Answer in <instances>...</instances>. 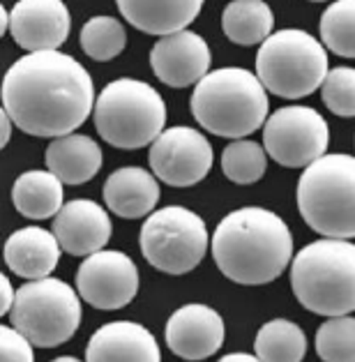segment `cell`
<instances>
[{
    "label": "cell",
    "mask_w": 355,
    "mask_h": 362,
    "mask_svg": "<svg viewBox=\"0 0 355 362\" xmlns=\"http://www.w3.org/2000/svg\"><path fill=\"white\" fill-rule=\"evenodd\" d=\"M212 259L221 275L235 284H270L293 259L291 228L272 210L256 206L233 210L215 228Z\"/></svg>",
    "instance_id": "7a4b0ae2"
},
{
    "label": "cell",
    "mask_w": 355,
    "mask_h": 362,
    "mask_svg": "<svg viewBox=\"0 0 355 362\" xmlns=\"http://www.w3.org/2000/svg\"><path fill=\"white\" fill-rule=\"evenodd\" d=\"M298 210L318 235L351 240L355 235L353 157L334 153L307 164L298 180Z\"/></svg>",
    "instance_id": "5b68a950"
},
{
    "label": "cell",
    "mask_w": 355,
    "mask_h": 362,
    "mask_svg": "<svg viewBox=\"0 0 355 362\" xmlns=\"http://www.w3.org/2000/svg\"><path fill=\"white\" fill-rule=\"evenodd\" d=\"M212 146L199 129L175 125L150 144L148 162L155 178L171 187H192L212 169Z\"/></svg>",
    "instance_id": "8fae6325"
},
{
    "label": "cell",
    "mask_w": 355,
    "mask_h": 362,
    "mask_svg": "<svg viewBox=\"0 0 355 362\" xmlns=\"http://www.w3.org/2000/svg\"><path fill=\"white\" fill-rule=\"evenodd\" d=\"M321 95L325 107L334 116L351 118L355 113V69L353 67L327 69L321 83Z\"/></svg>",
    "instance_id": "f1b7e54d"
},
{
    "label": "cell",
    "mask_w": 355,
    "mask_h": 362,
    "mask_svg": "<svg viewBox=\"0 0 355 362\" xmlns=\"http://www.w3.org/2000/svg\"><path fill=\"white\" fill-rule=\"evenodd\" d=\"M78 42H81L86 56H91L97 63H106L125 51L127 33L125 25L115 16H93L83 23Z\"/></svg>",
    "instance_id": "d4e9b609"
},
{
    "label": "cell",
    "mask_w": 355,
    "mask_h": 362,
    "mask_svg": "<svg viewBox=\"0 0 355 362\" xmlns=\"http://www.w3.org/2000/svg\"><path fill=\"white\" fill-rule=\"evenodd\" d=\"M7 28H10V14H7L5 5L0 3V40H3V35L7 33Z\"/></svg>",
    "instance_id": "836d02e7"
},
{
    "label": "cell",
    "mask_w": 355,
    "mask_h": 362,
    "mask_svg": "<svg viewBox=\"0 0 355 362\" xmlns=\"http://www.w3.org/2000/svg\"><path fill=\"white\" fill-rule=\"evenodd\" d=\"M12 120L10 116H7V111L0 107V150H3L7 144H10V139H12Z\"/></svg>",
    "instance_id": "1f68e13d"
},
{
    "label": "cell",
    "mask_w": 355,
    "mask_h": 362,
    "mask_svg": "<svg viewBox=\"0 0 355 362\" xmlns=\"http://www.w3.org/2000/svg\"><path fill=\"white\" fill-rule=\"evenodd\" d=\"M291 286L298 303L318 316H346L355 309V247L321 238L291 259Z\"/></svg>",
    "instance_id": "277c9868"
},
{
    "label": "cell",
    "mask_w": 355,
    "mask_h": 362,
    "mask_svg": "<svg viewBox=\"0 0 355 362\" xmlns=\"http://www.w3.org/2000/svg\"><path fill=\"white\" fill-rule=\"evenodd\" d=\"M219 362H261L256 356H250V353H228Z\"/></svg>",
    "instance_id": "d6a6232c"
},
{
    "label": "cell",
    "mask_w": 355,
    "mask_h": 362,
    "mask_svg": "<svg viewBox=\"0 0 355 362\" xmlns=\"http://www.w3.org/2000/svg\"><path fill=\"white\" fill-rule=\"evenodd\" d=\"M312 3H325V0H312Z\"/></svg>",
    "instance_id": "d590c367"
},
{
    "label": "cell",
    "mask_w": 355,
    "mask_h": 362,
    "mask_svg": "<svg viewBox=\"0 0 355 362\" xmlns=\"http://www.w3.org/2000/svg\"><path fill=\"white\" fill-rule=\"evenodd\" d=\"M14 208L28 219H51L63 208L65 189L51 171H25L14 180Z\"/></svg>",
    "instance_id": "7402d4cb"
},
{
    "label": "cell",
    "mask_w": 355,
    "mask_h": 362,
    "mask_svg": "<svg viewBox=\"0 0 355 362\" xmlns=\"http://www.w3.org/2000/svg\"><path fill=\"white\" fill-rule=\"evenodd\" d=\"M72 16L63 0H19L10 12V30L21 49L58 51L67 42Z\"/></svg>",
    "instance_id": "5bb4252c"
},
{
    "label": "cell",
    "mask_w": 355,
    "mask_h": 362,
    "mask_svg": "<svg viewBox=\"0 0 355 362\" xmlns=\"http://www.w3.org/2000/svg\"><path fill=\"white\" fill-rule=\"evenodd\" d=\"M127 23L146 35H171L187 30L197 19L203 0H115Z\"/></svg>",
    "instance_id": "ffe728a7"
},
{
    "label": "cell",
    "mask_w": 355,
    "mask_h": 362,
    "mask_svg": "<svg viewBox=\"0 0 355 362\" xmlns=\"http://www.w3.org/2000/svg\"><path fill=\"white\" fill-rule=\"evenodd\" d=\"M104 201L113 215L122 219H141L155 210L159 201V182L141 166H125L106 178Z\"/></svg>",
    "instance_id": "d6986e66"
},
{
    "label": "cell",
    "mask_w": 355,
    "mask_h": 362,
    "mask_svg": "<svg viewBox=\"0 0 355 362\" xmlns=\"http://www.w3.org/2000/svg\"><path fill=\"white\" fill-rule=\"evenodd\" d=\"M190 109L194 120L221 139H245L263 127L270 102L254 72L221 67L208 72L194 88Z\"/></svg>",
    "instance_id": "3957f363"
},
{
    "label": "cell",
    "mask_w": 355,
    "mask_h": 362,
    "mask_svg": "<svg viewBox=\"0 0 355 362\" xmlns=\"http://www.w3.org/2000/svg\"><path fill=\"white\" fill-rule=\"evenodd\" d=\"M327 74V51L314 35L298 28L270 33L256 54V78L265 90L300 100L318 90Z\"/></svg>",
    "instance_id": "52a82bcc"
},
{
    "label": "cell",
    "mask_w": 355,
    "mask_h": 362,
    "mask_svg": "<svg viewBox=\"0 0 355 362\" xmlns=\"http://www.w3.org/2000/svg\"><path fill=\"white\" fill-rule=\"evenodd\" d=\"M166 344L182 360H206L224 344V321L208 305H185L168 316Z\"/></svg>",
    "instance_id": "9a60e30c"
},
{
    "label": "cell",
    "mask_w": 355,
    "mask_h": 362,
    "mask_svg": "<svg viewBox=\"0 0 355 362\" xmlns=\"http://www.w3.org/2000/svg\"><path fill=\"white\" fill-rule=\"evenodd\" d=\"M206 222L190 208L168 206L150 215L141 226V252L146 261L166 275H187L208 252Z\"/></svg>",
    "instance_id": "9c48e42d"
},
{
    "label": "cell",
    "mask_w": 355,
    "mask_h": 362,
    "mask_svg": "<svg viewBox=\"0 0 355 362\" xmlns=\"http://www.w3.org/2000/svg\"><path fill=\"white\" fill-rule=\"evenodd\" d=\"M76 293L95 309H122L139 293V268L125 252L100 250L76 270Z\"/></svg>",
    "instance_id": "7c38bea8"
},
{
    "label": "cell",
    "mask_w": 355,
    "mask_h": 362,
    "mask_svg": "<svg viewBox=\"0 0 355 362\" xmlns=\"http://www.w3.org/2000/svg\"><path fill=\"white\" fill-rule=\"evenodd\" d=\"M0 362H35L33 344L7 325H0Z\"/></svg>",
    "instance_id": "f546056e"
},
{
    "label": "cell",
    "mask_w": 355,
    "mask_h": 362,
    "mask_svg": "<svg viewBox=\"0 0 355 362\" xmlns=\"http://www.w3.org/2000/svg\"><path fill=\"white\" fill-rule=\"evenodd\" d=\"M268 169V155L256 141L235 139L221 150V171L235 185L259 182Z\"/></svg>",
    "instance_id": "484cf974"
},
{
    "label": "cell",
    "mask_w": 355,
    "mask_h": 362,
    "mask_svg": "<svg viewBox=\"0 0 355 362\" xmlns=\"http://www.w3.org/2000/svg\"><path fill=\"white\" fill-rule=\"evenodd\" d=\"M49 171L63 185H86L102 169L104 155L95 139L86 134H65L47 148Z\"/></svg>",
    "instance_id": "44dd1931"
},
{
    "label": "cell",
    "mask_w": 355,
    "mask_h": 362,
    "mask_svg": "<svg viewBox=\"0 0 355 362\" xmlns=\"http://www.w3.org/2000/svg\"><path fill=\"white\" fill-rule=\"evenodd\" d=\"M51 362H81V360H78V358H74V356H60V358L51 360Z\"/></svg>",
    "instance_id": "e575fe53"
},
{
    "label": "cell",
    "mask_w": 355,
    "mask_h": 362,
    "mask_svg": "<svg viewBox=\"0 0 355 362\" xmlns=\"http://www.w3.org/2000/svg\"><path fill=\"white\" fill-rule=\"evenodd\" d=\"M212 54L208 42L194 30L164 35L150 49V67L164 86L187 88L210 72Z\"/></svg>",
    "instance_id": "4fadbf2b"
},
{
    "label": "cell",
    "mask_w": 355,
    "mask_h": 362,
    "mask_svg": "<svg viewBox=\"0 0 355 362\" xmlns=\"http://www.w3.org/2000/svg\"><path fill=\"white\" fill-rule=\"evenodd\" d=\"M355 0H334L321 16L318 33H321L323 49L342 58H355Z\"/></svg>",
    "instance_id": "4316f807"
},
{
    "label": "cell",
    "mask_w": 355,
    "mask_h": 362,
    "mask_svg": "<svg viewBox=\"0 0 355 362\" xmlns=\"http://www.w3.org/2000/svg\"><path fill=\"white\" fill-rule=\"evenodd\" d=\"M95 129L113 148L139 150L150 146L166 125V104L150 83L115 78L93 104Z\"/></svg>",
    "instance_id": "8992f818"
},
{
    "label": "cell",
    "mask_w": 355,
    "mask_h": 362,
    "mask_svg": "<svg viewBox=\"0 0 355 362\" xmlns=\"http://www.w3.org/2000/svg\"><path fill=\"white\" fill-rule=\"evenodd\" d=\"M254 349L261 362H303L307 356V337L298 323L272 319L261 325Z\"/></svg>",
    "instance_id": "cb8c5ba5"
},
{
    "label": "cell",
    "mask_w": 355,
    "mask_h": 362,
    "mask_svg": "<svg viewBox=\"0 0 355 362\" xmlns=\"http://www.w3.org/2000/svg\"><path fill=\"white\" fill-rule=\"evenodd\" d=\"M274 28V14L265 0H231L221 12V30L233 44L254 47Z\"/></svg>",
    "instance_id": "603a6c76"
},
{
    "label": "cell",
    "mask_w": 355,
    "mask_h": 362,
    "mask_svg": "<svg viewBox=\"0 0 355 362\" xmlns=\"http://www.w3.org/2000/svg\"><path fill=\"white\" fill-rule=\"evenodd\" d=\"M3 109L30 136L72 134L93 113L95 88L88 69L60 51L25 54L3 78Z\"/></svg>",
    "instance_id": "6da1fadb"
},
{
    "label": "cell",
    "mask_w": 355,
    "mask_h": 362,
    "mask_svg": "<svg viewBox=\"0 0 355 362\" xmlns=\"http://www.w3.org/2000/svg\"><path fill=\"white\" fill-rule=\"evenodd\" d=\"M316 356L323 362H355V321L351 314L330 316L316 330Z\"/></svg>",
    "instance_id": "83f0119b"
},
{
    "label": "cell",
    "mask_w": 355,
    "mask_h": 362,
    "mask_svg": "<svg viewBox=\"0 0 355 362\" xmlns=\"http://www.w3.org/2000/svg\"><path fill=\"white\" fill-rule=\"evenodd\" d=\"M14 303V286L12 281L7 279V275L0 272V316H5L12 309Z\"/></svg>",
    "instance_id": "4dcf8cb0"
},
{
    "label": "cell",
    "mask_w": 355,
    "mask_h": 362,
    "mask_svg": "<svg viewBox=\"0 0 355 362\" xmlns=\"http://www.w3.org/2000/svg\"><path fill=\"white\" fill-rule=\"evenodd\" d=\"M263 150L286 169H305L330 144L325 118L312 107H281L263 122Z\"/></svg>",
    "instance_id": "30bf717a"
},
{
    "label": "cell",
    "mask_w": 355,
    "mask_h": 362,
    "mask_svg": "<svg viewBox=\"0 0 355 362\" xmlns=\"http://www.w3.org/2000/svg\"><path fill=\"white\" fill-rule=\"evenodd\" d=\"M5 263L16 277L44 279L56 270L60 261V245L51 231L42 226H25L14 231L5 243Z\"/></svg>",
    "instance_id": "ac0fdd59"
},
{
    "label": "cell",
    "mask_w": 355,
    "mask_h": 362,
    "mask_svg": "<svg viewBox=\"0 0 355 362\" xmlns=\"http://www.w3.org/2000/svg\"><path fill=\"white\" fill-rule=\"evenodd\" d=\"M81 298L56 277L33 279L14 291L10 309L12 328L33 346L53 349L69 341L81 325Z\"/></svg>",
    "instance_id": "ba28073f"
},
{
    "label": "cell",
    "mask_w": 355,
    "mask_h": 362,
    "mask_svg": "<svg viewBox=\"0 0 355 362\" xmlns=\"http://www.w3.org/2000/svg\"><path fill=\"white\" fill-rule=\"evenodd\" d=\"M86 362H162L155 334L134 321L104 323L86 349Z\"/></svg>",
    "instance_id": "e0dca14e"
},
{
    "label": "cell",
    "mask_w": 355,
    "mask_h": 362,
    "mask_svg": "<svg viewBox=\"0 0 355 362\" xmlns=\"http://www.w3.org/2000/svg\"><path fill=\"white\" fill-rule=\"evenodd\" d=\"M53 238L60 250L72 256H91L111 240L109 213L93 199H74L63 203L53 215Z\"/></svg>",
    "instance_id": "2e32d148"
}]
</instances>
